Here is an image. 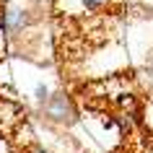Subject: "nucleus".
I'll use <instances>...</instances> for the list:
<instances>
[{"instance_id":"obj_5","label":"nucleus","mask_w":153,"mask_h":153,"mask_svg":"<svg viewBox=\"0 0 153 153\" xmlns=\"http://www.w3.org/2000/svg\"><path fill=\"white\" fill-rule=\"evenodd\" d=\"M47 99H49V88H47V86H36V101L44 104Z\"/></svg>"},{"instance_id":"obj_4","label":"nucleus","mask_w":153,"mask_h":153,"mask_svg":"<svg viewBox=\"0 0 153 153\" xmlns=\"http://www.w3.org/2000/svg\"><path fill=\"white\" fill-rule=\"evenodd\" d=\"M83 3V8H88V10H99V8H104L109 0H81Z\"/></svg>"},{"instance_id":"obj_7","label":"nucleus","mask_w":153,"mask_h":153,"mask_svg":"<svg viewBox=\"0 0 153 153\" xmlns=\"http://www.w3.org/2000/svg\"><path fill=\"white\" fill-rule=\"evenodd\" d=\"M29 3H34V5H49L52 0H29Z\"/></svg>"},{"instance_id":"obj_8","label":"nucleus","mask_w":153,"mask_h":153,"mask_svg":"<svg viewBox=\"0 0 153 153\" xmlns=\"http://www.w3.org/2000/svg\"><path fill=\"white\" fill-rule=\"evenodd\" d=\"M148 65H151V68H153V52H151V55H148Z\"/></svg>"},{"instance_id":"obj_3","label":"nucleus","mask_w":153,"mask_h":153,"mask_svg":"<svg viewBox=\"0 0 153 153\" xmlns=\"http://www.w3.org/2000/svg\"><path fill=\"white\" fill-rule=\"evenodd\" d=\"M114 125H117L122 132H130V130H132V114H120V117H114Z\"/></svg>"},{"instance_id":"obj_2","label":"nucleus","mask_w":153,"mask_h":153,"mask_svg":"<svg viewBox=\"0 0 153 153\" xmlns=\"http://www.w3.org/2000/svg\"><path fill=\"white\" fill-rule=\"evenodd\" d=\"M31 24H34V16L26 8H5L3 16H0V31L5 34V39H13L18 34H24Z\"/></svg>"},{"instance_id":"obj_1","label":"nucleus","mask_w":153,"mask_h":153,"mask_svg":"<svg viewBox=\"0 0 153 153\" xmlns=\"http://www.w3.org/2000/svg\"><path fill=\"white\" fill-rule=\"evenodd\" d=\"M42 114L49 125H57V127H73L78 122V109L65 91L49 94V99L42 104Z\"/></svg>"},{"instance_id":"obj_6","label":"nucleus","mask_w":153,"mask_h":153,"mask_svg":"<svg viewBox=\"0 0 153 153\" xmlns=\"http://www.w3.org/2000/svg\"><path fill=\"white\" fill-rule=\"evenodd\" d=\"M26 153H49V151L44 148V145H34V148H29Z\"/></svg>"}]
</instances>
